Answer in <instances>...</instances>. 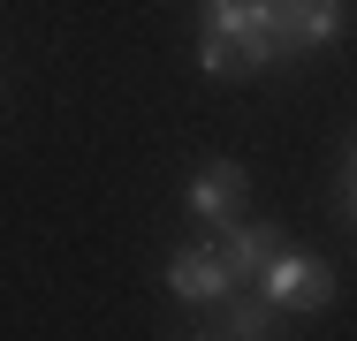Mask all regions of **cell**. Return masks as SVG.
<instances>
[{"label":"cell","mask_w":357,"mask_h":341,"mask_svg":"<svg viewBox=\"0 0 357 341\" xmlns=\"http://www.w3.org/2000/svg\"><path fill=\"white\" fill-rule=\"evenodd\" d=\"M198 61L206 76H259L274 68V31H266V0H206L198 15Z\"/></svg>","instance_id":"cell-1"},{"label":"cell","mask_w":357,"mask_h":341,"mask_svg":"<svg viewBox=\"0 0 357 341\" xmlns=\"http://www.w3.org/2000/svg\"><path fill=\"white\" fill-rule=\"evenodd\" d=\"M251 288H259L274 311H327V303H335V266H319L312 251H289L282 243V251L259 266Z\"/></svg>","instance_id":"cell-2"},{"label":"cell","mask_w":357,"mask_h":341,"mask_svg":"<svg viewBox=\"0 0 357 341\" xmlns=\"http://www.w3.org/2000/svg\"><path fill=\"white\" fill-rule=\"evenodd\" d=\"M266 31H274V54H312V46H335L342 38V0H266Z\"/></svg>","instance_id":"cell-3"},{"label":"cell","mask_w":357,"mask_h":341,"mask_svg":"<svg viewBox=\"0 0 357 341\" xmlns=\"http://www.w3.org/2000/svg\"><path fill=\"white\" fill-rule=\"evenodd\" d=\"M243 205H251V175H243L236 159H206V167L183 182V212H190V220H206V228L236 220Z\"/></svg>","instance_id":"cell-4"},{"label":"cell","mask_w":357,"mask_h":341,"mask_svg":"<svg viewBox=\"0 0 357 341\" xmlns=\"http://www.w3.org/2000/svg\"><path fill=\"white\" fill-rule=\"evenodd\" d=\"M282 243H289V235L274 228V220H243V212L213 228V251H220V266L236 273V288H251V280H259V266H266Z\"/></svg>","instance_id":"cell-5"},{"label":"cell","mask_w":357,"mask_h":341,"mask_svg":"<svg viewBox=\"0 0 357 341\" xmlns=\"http://www.w3.org/2000/svg\"><path fill=\"white\" fill-rule=\"evenodd\" d=\"M167 288H175L183 303H220V296L236 288V273L220 266L213 243H183V251L167 258Z\"/></svg>","instance_id":"cell-6"},{"label":"cell","mask_w":357,"mask_h":341,"mask_svg":"<svg viewBox=\"0 0 357 341\" xmlns=\"http://www.w3.org/2000/svg\"><path fill=\"white\" fill-rule=\"evenodd\" d=\"M274 319H282V311H274L259 288H251V296H243V288H228V296L213 303V326H198V334H220V341H266V334H282Z\"/></svg>","instance_id":"cell-7"},{"label":"cell","mask_w":357,"mask_h":341,"mask_svg":"<svg viewBox=\"0 0 357 341\" xmlns=\"http://www.w3.org/2000/svg\"><path fill=\"white\" fill-rule=\"evenodd\" d=\"M335 212H342V220L357 212V175H350V152L335 159Z\"/></svg>","instance_id":"cell-8"}]
</instances>
